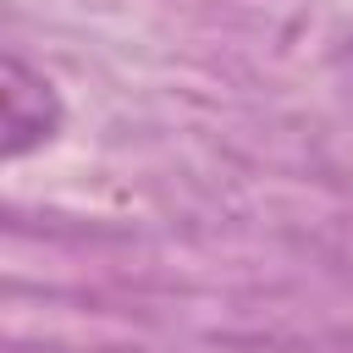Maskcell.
<instances>
[{"label": "cell", "instance_id": "6da1fadb", "mask_svg": "<svg viewBox=\"0 0 353 353\" xmlns=\"http://www.w3.org/2000/svg\"><path fill=\"white\" fill-rule=\"evenodd\" d=\"M61 121H66V110H61L55 83L44 72H33L17 50H6V61H0V149H6V160L17 165L33 149L55 143Z\"/></svg>", "mask_w": 353, "mask_h": 353}]
</instances>
